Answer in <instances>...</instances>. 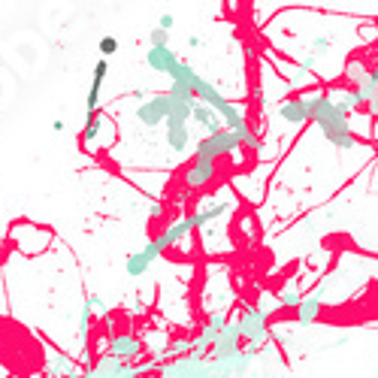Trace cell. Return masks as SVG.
I'll return each mask as SVG.
<instances>
[{"mask_svg": "<svg viewBox=\"0 0 378 378\" xmlns=\"http://www.w3.org/2000/svg\"><path fill=\"white\" fill-rule=\"evenodd\" d=\"M145 270H149V257H145L143 252H136V254L127 257V275H133V279H136V275H143Z\"/></svg>", "mask_w": 378, "mask_h": 378, "instance_id": "obj_14", "label": "cell"}, {"mask_svg": "<svg viewBox=\"0 0 378 378\" xmlns=\"http://www.w3.org/2000/svg\"><path fill=\"white\" fill-rule=\"evenodd\" d=\"M239 145H242V143H239V136L230 133L227 127H224V131H218V133H206L197 143V158H203V161H218V158L233 154Z\"/></svg>", "mask_w": 378, "mask_h": 378, "instance_id": "obj_3", "label": "cell"}, {"mask_svg": "<svg viewBox=\"0 0 378 378\" xmlns=\"http://www.w3.org/2000/svg\"><path fill=\"white\" fill-rule=\"evenodd\" d=\"M318 315H321V297H309V300H303L297 306V324L300 327L315 324Z\"/></svg>", "mask_w": 378, "mask_h": 378, "instance_id": "obj_11", "label": "cell"}, {"mask_svg": "<svg viewBox=\"0 0 378 378\" xmlns=\"http://www.w3.org/2000/svg\"><path fill=\"white\" fill-rule=\"evenodd\" d=\"M45 366H49V372H52L54 378H76V375H79V372L70 366L67 357H61V354H49Z\"/></svg>", "mask_w": 378, "mask_h": 378, "instance_id": "obj_13", "label": "cell"}, {"mask_svg": "<svg viewBox=\"0 0 378 378\" xmlns=\"http://www.w3.org/2000/svg\"><path fill=\"white\" fill-rule=\"evenodd\" d=\"M143 351V342L136 336H112L109 339V357H115V361H133V357H140Z\"/></svg>", "mask_w": 378, "mask_h": 378, "instance_id": "obj_8", "label": "cell"}, {"mask_svg": "<svg viewBox=\"0 0 378 378\" xmlns=\"http://www.w3.org/2000/svg\"><path fill=\"white\" fill-rule=\"evenodd\" d=\"M118 52V40L115 36H103V40H100V54H103V61L109 58V54H115Z\"/></svg>", "mask_w": 378, "mask_h": 378, "instance_id": "obj_15", "label": "cell"}, {"mask_svg": "<svg viewBox=\"0 0 378 378\" xmlns=\"http://www.w3.org/2000/svg\"><path fill=\"white\" fill-rule=\"evenodd\" d=\"M163 212H167V209H163V203H152V206H149V218H163Z\"/></svg>", "mask_w": 378, "mask_h": 378, "instance_id": "obj_19", "label": "cell"}, {"mask_svg": "<svg viewBox=\"0 0 378 378\" xmlns=\"http://www.w3.org/2000/svg\"><path fill=\"white\" fill-rule=\"evenodd\" d=\"M279 303H282V309H291V306H300V293L297 291H284L282 297H279Z\"/></svg>", "mask_w": 378, "mask_h": 378, "instance_id": "obj_16", "label": "cell"}, {"mask_svg": "<svg viewBox=\"0 0 378 378\" xmlns=\"http://www.w3.org/2000/svg\"><path fill=\"white\" fill-rule=\"evenodd\" d=\"M239 327H242V336L248 339V342H263L266 339V312L261 309H248L245 318L239 321Z\"/></svg>", "mask_w": 378, "mask_h": 378, "instance_id": "obj_7", "label": "cell"}, {"mask_svg": "<svg viewBox=\"0 0 378 378\" xmlns=\"http://www.w3.org/2000/svg\"><path fill=\"white\" fill-rule=\"evenodd\" d=\"M173 24H176V18L173 15H161V31H170Z\"/></svg>", "mask_w": 378, "mask_h": 378, "instance_id": "obj_21", "label": "cell"}, {"mask_svg": "<svg viewBox=\"0 0 378 378\" xmlns=\"http://www.w3.org/2000/svg\"><path fill=\"white\" fill-rule=\"evenodd\" d=\"M215 176H218V161L194 158V163L185 170V188H206Z\"/></svg>", "mask_w": 378, "mask_h": 378, "instance_id": "obj_5", "label": "cell"}, {"mask_svg": "<svg viewBox=\"0 0 378 378\" xmlns=\"http://www.w3.org/2000/svg\"><path fill=\"white\" fill-rule=\"evenodd\" d=\"M149 40H152V45H167V31H161V27H154Z\"/></svg>", "mask_w": 378, "mask_h": 378, "instance_id": "obj_18", "label": "cell"}, {"mask_svg": "<svg viewBox=\"0 0 378 378\" xmlns=\"http://www.w3.org/2000/svg\"><path fill=\"white\" fill-rule=\"evenodd\" d=\"M91 315H94V312H91L88 306H82V318H79V333H88V324H91Z\"/></svg>", "mask_w": 378, "mask_h": 378, "instance_id": "obj_17", "label": "cell"}, {"mask_svg": "<svg viewBox=\"0 0 378 378\" xmlns=\"http://www.w3.org/2000/svg\"><path fill=\"white\" fill-rule=\"evenodd\" d=\"M52 131H54V133L64 131V122H61V118H54V122H52Z\"/></svg>", "mask_w": 378, "mask_h": 378, "instance_id": "obj_22", "label": "cell"}, {"mask_svg": "<svg viewBox=\"0 0 378 378\" xmlns=\"http://www.w3.org/2000/svg\"><path fill=\"white\" fill-rule=\"evenodd\" d=\"M315 122L321 124V131L330 143H336L339 149H351L354 145V136H351V122L345 118V112L339 109L330 97H321L318 103V112H315Z\"/></svg>", "mask_w": 378, "mask_h": 378, "instance_id": "obj_2", "label": "cell"}, {"mask_svg": "<svg viewBox=\"0 0 378 378\" xmlns=\"http://www.w3.org/2000/svg\"><path fill=\"white\" fill-rule=\"evenodd\" d=\"M52 242H54V233L43 224H34V221H13L9 224V245L24 257L45 254L52 248Z\"/></svg>", "mask_w": 378, "mask_h": 378, "instance_id": "obj_1", "label": "cell"}, {"mask_svg": "<svg viewBox=\"0 0 378 378\" xmlns=\"http://www.w3.org/2000/svg\"><path fill=\"white\" fill-rule=\"evenodd\" d=\"M194 122H197V124H203V127H206V131L209 133H218V131H224V127H221V118H218V112H215V109H209L206 103H197V106H194Z\"/></svg>", "mask_w": 378, "mask_h": 378, "instance_id": "obj_10", "label": "cell"}, {"mask_svg": "<svg viewBox=\"0 0 378 378\" xmlns=\"http://www.w3.org/2000/svg\"><path fill=\"white\" fill-rule=\"evenodd\" d=\"M366 103H370V115H375L378 118V94H370V97H363Z\"/></svg>", "mask_w": 378, "mask_h": 378, "instance_id": "obj_20", "label": "cell"}, {"mask_svg": "<svg viewBox=\"0 0 378 378\" xmlns=\"http://www.w3.org/2000/svg\"><path fill=\"white\" fill-rule=\"evenodd\" d=\"M145 64H149V67L154 70V73H170L179 67V58H176V52L170 49V45H152L149 52H145Z\"/></svg>", "mask_w": 378, "mask_h": 378, "instance_id": "obj_6", "label": "cell"}, {"mask_svg": "<svg viewBox=\"0 0 378 378\" xmlns=\"http://www.w3.org/2000/svg\"><path fill=\"white\" fill-rule=\"evenodd\" d=\"M170 94H158V97H152L149 103H143L140 109H136V118L145 124V127H154V124H161V122H167V115H170Z\"/></svg>", "mask_w": 378, "mask_h": 378, "instance_id": "obj_4", "label": "cell"}, {"mask_svg": "<svg viewBox=\"0 0 378 378\" xmlns=\"http://www.w3.org/2000/svg\"><path fill=\"white\" fill-rule=\"evenodd\" d=\"M76 378H97V375H94V370H88V372H79Z\"/></svg>", "mask_w": 378, "mask_h": 378, "instance_id": "obj_23", "label": "cell"}, {"mask_svg": "<svg viewBox=\"0 0 378 378\" xmlns=\"http://www.w3.org/2000/svg\"><path fill=\"white\" fill-rule=\"evenodd\" d=\"M167 143H170V149H173V152L185 154V152H188V145H191L188 124H185V127H167Z\"/></svg>", "mask_w": 378, "mask_h": 378, "instance_id": "obj_12", "label": "cell"}, {"mask_svg": "<svg viewBox=\"0 0 378 378\" xmlns=\"http://www.w3.org/2000/svg\"><path fill=\"white\" fill-rule=\"evenodd\" d=\"M106 70H109L106 61H97V64H94V79H91V88H88V115L97 112L100 88H103V82H106Z\"/></svg>", "mask_w": 378, "mask_h": 378, "instance_id": "obj_9", "label": "cell"}]
</instances>
